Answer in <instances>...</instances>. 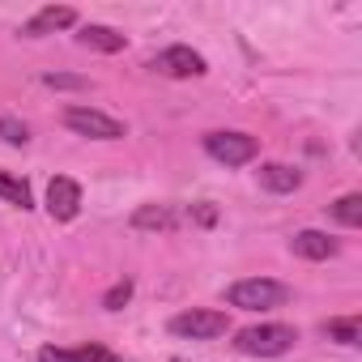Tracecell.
<instances>
[{
	"label": "cell",
	"instance_id": "obj_1",
	"mask_svg": "<svg viewBox=\"0 0 362 362\" xmlns=\"http://www.w3.org/2000/svg\"><path fill=\"white\" fill-rule=\"evenodd\" d=\"M294 341H298V332L290 324H252V328L235 332V349L247 358H281L294 349Z\"/></svg>",
	"mask_w": 362,
	"mask_h": 362
},
{
	"label": "cell",
	"instance_id": "obj_2",
	"mask_svg": "<svg viewBox=\"0 0 362 362\" xmlns=\"http://www.w3.org/2000/svg\"><path fill=\"white\" fill-rule=\"evenodd\" d=\"M226 303L239 311H273V307L290 303V286L273 281V277H243L226 290Z\"/></svg>",
	"mask_w": 362,
	"mask_h": 362
},
{
	"label": "cell",
	"instance_id": "obj_3",
	"mask_svg": "<svg viewBox=\"0 0 362 362\" xmlns=\"http://www.w3.org/2000/svg\"><path fill=\"white\" fill-rule=\"evenodd\" d=\"M256 136H247V132H209L205 136V153L214 158V162H222V166H243V162H252L256 158Z\"/></svg>",
	"mask_w": 362,
	"mask_h": 362
},
{
	"label": "cell",
	"instance_id": "obj_4",
	"mask_svg": "<svg viewBox=\"0 0 362 362\" xmlns=\"http://www.w3.org/2000/svg\"><path fill=\"white\" fill-rule=\"evenodd\" d=\"M64 124H69L73 132H81V136H94V141H119V136L128 132L119 119H111V115H103V111H94V107H69V111H64Z\"/></svg>",
	"mask_w": 362,
	"mask_h": 362
},
{
	"label": "cell",
	"instance_id": "obj_5",
	"mask_svg": "<svg viewBox=\"0 0 362 362\" xmlns=\"http://www.w3.org/2000/svg\"><path fill=\"white\" fill-rule=\"evenodd\" d=\"M175 337H192V341H214L226 332V315L222 311H179L170 320Z\"/></svg>",
	"mask_w": 362,
	"mask_h": 362
},
{
	"label": "cell",
	"instance_id": "obj_6",
	"mask_svg": "<svg viewBox=\"0 0 362 362\" xmlns=\"http://www.w3.org/2000/svg\"><path fill=\"white\" fill-rule=\"evenodd\" d=\"M149 69L153 73H162V77H201L205 73V56L201 52H192V47H166V52H158L153 60H149Z\"/></svg>",
	"mask_w": 362,
	"mask_h": 362
},
{
	"label": "cell",
	"instance_id": "obj_7",
	"mask_svg": "<svg viewBox=\"0 0 362 362\" xmlns=\"http://www.w3.org/2000/svg\"><path fill=\"white\" fill-rule=\"evenodd\" d=\"M47 214L56 222H73L81 214V184L69 175H56L52 184H47Z\"/></svg>",
	"mask_w": 362,
	"mask_h": 362
},
{
	"label": "cell",
	"instance_id": "obj_8",
	"mask_svg": "<svg viewBox=\"0 0 362 362\" xmlns=\"http://www.w3.org/2000/svg\"><path fill=\"white\" fill-rule=\"evenodd\" d=\"M73 22H77V13H73L69 5H47V9H39V13L22 26V35H26V39H43V35L64 30V26H73Z\"/></svg>",
	"mask_w": 362,
	"mask_h": 362
},
{
	"label": "cell",
	"instance_id": "obj_9",
	"mask_svg": "<svg viewBox=\"0 0 362 362\" xmlns=\"http://www.w3.org/2000/svg\"><path fill=\"white\" fill-rule=\"evenodd\" d=\"M256 179H260L264 192H294V188H303V170H294L286 162H264L256 170Z\"/></svg>",
	"mask_w": 362,
	"mask_h": 362
},
{
	"label": "cell",
	"instance_id": "obj_10",
	"mask_svg": "<svg viewBox=\"0 0 362 362\" xmlns=\"http://www.w3.org/2000/svg\"><path fill=\"white\" fill-rule=\"evenodd\" d=\"M290 252L303 260H328V256H337V239H328L324 230H298L290 239Z\"/></svg>",
	"mask_w": 362,
	"mask_h": 362
},
{
	"label": "cell",
	"instance_id": "obj_11",
	"mask_svg": "<svg viewBox=\"0 0 362 362\" xmlns=\"http://www.w3.org/2000/svg\"><path fill=\"white\" fill-rule=\"evenodd\" d=\"M77 43H81V47H90V52H107V56L124 52V35H119V30H111V26H98V22L81 26V30H77Z\"/></svg>",
	"mask_w": 362,
	"mask_h": 362
},
{
	"label": "cell",
	"instance_id": "obj_12",
	"mask_svg": "<svg viewBox=\"0 0 362 362\" xmlns=\"http://www.w3.org/2000/svg\"><path fill=\"white\" fill-rule=\"evenodd\" d=\"M39 362H111V349H103V345H77V349L47 345V349H39Z\"/></svg>",
	"mask_w": 362,
	"mask_h": 362
},
{
	"label": "cell",
	"instance_id": "obj_13",
	"mask_svg": "<svg viewBox=\"0 0 362 362\" xmlns=\"http://www.w3.org/2000/svg\"><path fill=\"white\" fill-rule=\"evenodd\" d=\"M132 226H136V230H175L179 218H175L166 205H141V209L132 214Z\"/></svg>",
	"mask_w": 362,
	"mask_h": 362
},
{
	"label": "cell",
	"instance_id": "obj_14",
	"mask_svg": "<svg viewBox=\"0 0 362 362\" xmlns=\"http://www.w3.org/2000/svg\"><path fill=\"white\" fill-rule=\"evenodd\" d=\"M0 197H5L9 205H18V209H30L35 205L30 184H26V179H18V175H9V170H0Z\"/></svg>",
	"mask_w": 362,
	"mask_h": 362
},
{
	"label": "cell",
	"instance_id": "obj_15",
	"mask_svg": "<svg viewBox=\"0 0 362 362\" xmlns=\"http://www.w3.org/2000/svg\"><path fill=\"white\" fill-rule=\"evenodd\" d=\"M328 214L341 222V226H349V230H358L362 226V197L358 192H345L337 205H328Z\"/></svg>",
	"mask_w": 362,
	"mask_h": 362
},
{
	"label": "cell",
	"instance_id": "obj_16",
	"mask_svg": "<svg viewBox=\"0 0 362 362\" xmlns=\"http://www.w3.org/2000/svg\"><path fill=\"white\" fill-rule=\"evenodd\" d=\"M324 332H328L332 341H341V345H358V341H362V324H358V315L328 320V324H324Z\"/></svg>",
	"mask_w": 362,
	"mask_h": 362
},
{
	"label": "cell",
	"instance_id": "obj_17",
	"mask_svg": "<svg viewBox=\"0 0 362 362\" xmlns=\"http://www.w3.org/2000/svg\"><path fill=\"white\" fill-rule=\"evenodd\" d=\"M0 141H5V145H26V141H30V132H26V124H22V119L0 115Z\"/></svg>",
	"mask_w": 362,
	"mask_h": 362
},
{
	"label": "cell",
	"instance_id": "obj_18",
	"mask_svg": "<svg viewBox=\"0 0 362 362\" xmlns=\"http://www.w3.org/2000/svg\"><path fill=\"white\" fill-rule=\"evenodd\" d=\"M128 298H132V281H115V286L103 294V307H107V311H119Z\"/></svg>",
	"mask_w": 362,
	"mask_h": 362
},
{
	"label": "cell",
	"instance_id": "obj_19",
	"mask_svg": "<svg viewBox=\"0 0 362 362\" xmlns=\"http://www.w3.org/2000/svg\"><path fill=\"white\" fill-rule=\"evenodd\" d=\"M43 86H52V90H90L86 77H69V73H47Z\"/></svg>",
	"mask_w": 362,
	"mask_h": 362
},
{
	"label": "cell",
	"instance_id": "obj_20",
	"mask_svg": "<svg viewBox=\"0 0 362 362\" xmlns=\"http://www.w3.org/2000/svg\"><path fill=\"white\" fill-rule=\"evenodd\" d=\"M170 362H184V358H170Z\"/></svg>",
	"mask_w": 362,
	"mask_h": 362
}]
</instances>
